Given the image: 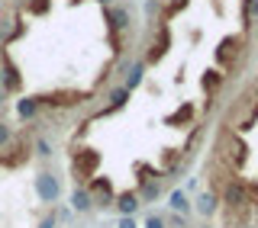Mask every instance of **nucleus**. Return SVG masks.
I'll list each match as a JSON object with an SVG mask.
<instances>
[{
  "label": "nucleus",
  "instance_id": "a211bd4d",
  "mask_svg": "<svg viewBox=\"0 0 258 228\" xmlns=\"http://www.w3.org/2000/svg\"><path fill=\"white\" fill-rule=\"evenodd\" d=\"M184 7H187V0H168V10H165V16H174V13H181Z\"/></svg>",
  "mask_w": 258,
  "mask_h": 228
},
{
  "label": "nucleus",
  "instance_id": "aec40b11",
  "mask_svg": "<svg viewBox=\"0 0 258 228\" xmlns=\"http://www.w3.org/2000/svg\"><path fill=\"white\" fill-rule=\"evenodd\" d=\"M36 151L42 154V158H48V154H52V145H48L45 138H36Z\"/></svg>",
  "mask_w": 258,
  "mask_h": 228
},
{
  "label": "nucleus",
  "instance_id": "f8f14e48",
  "mask_svg": "<svg viewBox=\"0 0 258 228\" xmlns=\"http://www.w3.org/2000/svg\"><path fill=\"white\" fill-rule=\"evenodd\" d=\"M168 206L174 209V212H190V199L184 190H171L168 193Z\"/></svg>",
  "mask_w": 258,
  "mask_h": 228
},
{
  "label": "nucleus",
  "instance_id": "dca6fc26",
  "mask_svg": "<svg viewBox=\"0 0 258 228\" xmlns=\"http://www.w3.org/2000/svg\"><path fill=\"white\" fill-rule=\"evenodd\" d=\"M255 16H258V0H242V23L252 26Z\"/></svg>",
  "mask_w": 258,
  "mask_h": 228
},
{
  "label": "nucleus",
  "instance_id": "39448f33",
  "mask_svg": "<svg viewBox=\"0 0 258 228\" xmlns=\"http://www.w3.org/2000/svg\"><path fill=\"white\" fill-rule=\"evenodd\" d=\"M242 45H245V39H239V36H232V39H223V45L216 48V61L223 64V68H229L232 71V61L242 55Z\"/></svg>",
  "mask_w": 258,
  "mask_h": 228
},
{
  "label": "nucleus",
  "instance_id": "f257e3e1",
  "mask_svg": "<svg viewBox=\"0 0 258 228\" xmlns=\"http://www.w3.org/2000/svg\"><path fill=\"white\" fill-rule=\"evenodd\" d=\"M245 158H248V145L236 129H223L220 132V142H216V164L229 167L232 174H239L245 167Z\"/></svg>",
  "mask_w": 258,
  "mask_h": 228
},
{
  "label": "nucleus",
  "instance_id": "4468645a",
  "mask_svg": "<svg viewBox=\"0 0 258 228\" xmlns=\"http://www.w3.org/2000/svg\"><path fill=\"white\" fill-rule=\"evenodd\" d=\"M142 71H145V64H142V61H136V64H133V71H129V77L123 80V87H126L129 93H133L136 87H139V80H142Z\"/></svg>",
  "mask_w": 258,
  "mask_h": 228
},
{
  "label": "nucleus",
  "instance_id": "f03ea898",
  "mask_svg": "<svg viewBox=\"0 0 258 228\" xmlns=\"http://www.w3.org/2000/svg\"><path fill=\"white\" fill-rule=\"evenodd\" d=\"M97 164H100V154H97L94 148H75L71 151V174H75L78 186H84L87 180H91Z\"/></svg>",
  "mask_w": 258,
  "mask_h": 228
},
{
  "label": "nucleus",
  "instance_id": "1a4fd4ad",
  "mask_svg": "<svg viewBox=\"0 0 258 228\" xmlns=\"http://www.w3.org/2000/svg\"><path fill=\"white\" fill-rule=\"evenodd\" d=\"M39 112H42V106H39V100H36V96H26V100H20V103H16V116H20V119H36L39 116Z\"/></svg>",
  "mask_w": 258,
  "mask_h": 228
},
{
  "label": "nucleus",
  "instance_id": "2eb2a0df",
  "mask_svg": "<svg viewBox=\"0 0 258 228\" xmlns=\"http://www.w3.org/2000/svg\"><path fill=\"white\" fill-rule=\"evenodd\" d=\"M245 196H248V206H252V218L258 222V183L255 180H245Z\"/></svg>",
  "mask_w": 258,
  "mask_h": 228
},
{
  "label": "nucleus",
  "instance_id": "393cba45",
  "mask_svg": "<svg viewBox=\"0 0 258 228\" xmlns=\"http://www.w3.org/2000/svg\"><path fill=\"white\" fill-rule=\"evenodd\" d=\"M100 4H113V0H100Z\"/></svg>",
  "mask_w": 258,
  "mask_h": 228
},
{
  "label": "nucleus",
  "instance_id": "7ed1b4c3",
  "mask_svg": "<svg viewBox=\"0 0 258 228\" xmlns=\"http://www.w3.org/2000/svg\"><path fill=\"white\" fill-rule=\"evenodd\" d=\"M168 48H171V32H168V26L161 23V26L155 29V39H152L149 48H145V58H142V64H158V61L168 55Z\"/></svg>",
  "mask_w": 258,
  "mask_h": 228
},
{
  "label": "nucleus",
  "instance_id": "b1692460",
  "mask_svg": "<svg viewBox=\"0 0 258 228\" xmlns=\"http://www.w3.org/2000/svg\"><path fill=\"white\" fill-rule=\"evenodd\" d=\"M4 96H7V93H4V87H0V106H4Z\"/></svg>",
  "mask_w": 258,
  "mask_h": 228
},
{
  "label": "nucleus",
  "instance_id": "412c9836",
  "mask_svg": "<svg viewBox=\"0 0 258 228\" xmlns=\"http://www.w3.org/2000/svg\"><path fill=\"white\" fill-rule=\"evenodd\" d=\"M145 228H165V218H161V215H155V212H152L149 218H145Z\"/></svg>",
  "mask_w": 258,
  "mask_h": 228
},
{
  "label": "nucleus",
  "instance_id": "6e6552de",
  "mask_svg": "<svg viewBox=\"0 0 258 228\" xmlns=\"http://www.w3.org/2000/svg\"><path fill=\"white\" fill-rule=\"evenodd\" d=\"M113 206H116V212H119V215H136L142 202H139V196H136V193H116Z\"/></svg>",
  "mask_w": 258,
  "mask_h": 228
},
{
  "label": "nucleus",
  "instance_id": "9b49d317",
  "mask_svg": "<svg viewBox=\"0 0 258 228\" xmlns=\"http://www.w3.org/2000/svg\"><path fill=\"white\" fill-rule=\"evenodd\" d=\"M71 206H75L78 212H91V209H94V199H91V193H87V186H75V193H71Z\"/></svg>",
  "mask_w": 258,
  "mask_h": 228
},
{
  "label": "nucleus",
  "instance_id": "9d476101",
  "mask_svg": "<svg viewBox=\"0 0 258 228\" xmlns=\"http://www.w3.org/2000/svg\"><path fill=\"white\" fill-rule=\"evenodd\" d=\"M223 80H226L223 71H207V74L200 77V84H204L207 96H216V93H220V87H223Z\"/></svg>",
  "mask_w": 258,
  "mask_h": 228
},
{
  "label": "nucleus",
  "instance_id": "f3484780",
  "mask_svg": "<svg viewBox=\"0 0 258 228\" xmlns=\"http://www.w3.org/2000/svg\"><path fill=\"white\" fill-rule=\"evenodd\" d=\"M190 119H194V106H190V103H184V106L177 109L174 116H168V122H171V126H177V122H190Z\"/></svg>",
  "mask_w": 258,
  "mask_h": 228
},
{
  "label": "nucleus",
  "instance_id": "423d86ee",
  "mask_svg": "<svg viewBox=\"0 0 258 228\" xmlns=\"http://www.w3.org/2000/svg\"><path fill=\"white\" fill-rule=\"evenodd\" d=\"M36 190H39V196H42V202H55L61 196V186H58V180H55L52 174H39L36 177Z\"/></svg>",
  "mask_w": 258,
  "mask_h": 228
},
{
  "label": "nucleus",
  "instance_id": "6ab92c4d",
  "mask_svg": "<svg viewBox=\"0 0 258 228\" xmlns=\"http://www.w3.org/2000/svg\"><path fill=\"white\" fill-rule=\"evenodd\" d=\"M10 138H13L10 126H7V122H0V148H4V145H10Z\"/></svg>",
  "mask_w": 258,
  "mask_h": 228
},
{
  "label": "nucleus",
  "instance_id": "20e7f679",
  "mask_svg": "<svg viewBox=\"0 0 258 228\" xmlns=\"http://www.w3.org/2000/svg\"><path fill=\"white\" fill-rule=\"evenodd\" d=\"M84 186H87V193H91L94 206H100V209L103 206H113V199H116V190H113L110 177H91Z\"/></svg>",
  "mask_w": 258,
  "mask_h": 228
},
{
  "label": "nucleus",
  "instance_id": "0eeeda50",
  "mask_svg": "<svg viewBox=\"0 0 258 228\" xmlns=\"http://www.w3.org/2000/svg\"><path fill=\"white\" fill-rule=\"evenodd\" d=\"M216 212H220V196H216L213 190H204V193L197 196V215L213 218Z\"/></svg>",
  "mask_w": 258,
  "mask_h": 228
},
{
  "label": "nucleus",
  "instance_id": "ddd939ff",
  "mask_svg": "<svg viewBox=\"0 0 258 228\" xmlns=\"http://www.w3.org/2000/svg\"><path fill=\"white\" fill-rule=\"evenodd\" d=\"M126 100H129V90H126V87H116V90L110 93V103H107V109H103V112H113V109L126 106Z\"/></svg>",
  "mask_w": 258,
  "mask_h": 228
},
{
  "label": "nucleus",
  "instance_id": "5701e85b",
  "mask_svg": "<svg viewBox=\"0 0 258 228\" xmlns=\"http://www.w3.org/2000/svg\"><path fill=\"white\" fill-rule=\"evenodd\" d=\"M39 228H55V212H48V215L42 218V225H39Z\"/></svg>",
  "mask_w": 258,
  "mask_h": 228
},
{
  "label": "nucleus",
  "instance_id": "4be33fe9",
  "mask_svg": "<svg viewBox=\"0 0 258 228\" xmlns=\"http://www.w3.org/2000/svg\"><path fill=\"white\" fill-rule=\"evenodd\" d=\"M116 228H139V225H136V218H133V215H119Z\"/></svg>",
  "mask_w": 258,
  "mask_h": 228
}]
</instances>
